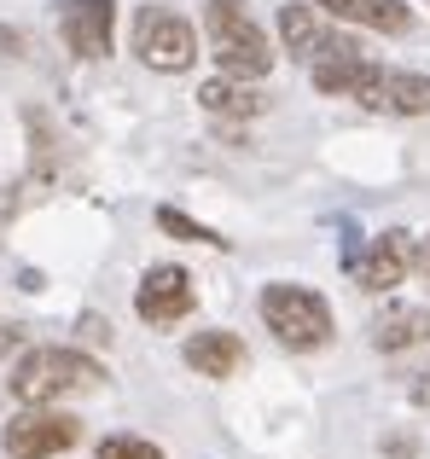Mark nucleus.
Instances as JSON below:
<instances>
[{
  "label": "nucleus",
  "instance_id": "obj_4",
  "mask_svg": "<svg viewBox=\"0 0 430 459\" xmlns=\"http://www.w3.org/2000/svg\"><path fill=\"white\" fill-rule=\"evenodd\" d=\"M134 53H140V65H151V70H186L198 58V30L181 18L175 6H140L134 12Z\"/></svg>",
  "mask_w": 430,
  "mask_h": 459
},
{
  "label": "nucleus",
  "instance_id": "obj_5",
  "mask_svg": "<svg viewBox=\"0 0 430 459\" xmlns=\"http://www.w3.org/2000/svg\"><path fill=\"white\" fill-rule=\"evenodd\" d=\"M82 425L70 413H58V407H23V413H12V425L0 430V442H6L12 459H53L64 448H76Z\"/></svg>",
  "mask_w": 430,
  "mask_h": 459
},
{
  "label": "nucleus",
  "instance_id": "obj_7",
  "mask_svg": "<svg viewBox=\"0 0 430 459\" xmlns=\"http://www.w3.org/2000/svg\"><path fill=\"white\" fill-rule=\"evenodd\" d=\"M134 308L146 325H175L193 314V273L175 268V262H163V268H151L146 280H140L134 291Z\"/></svg>",
  "mask_w": 430,
  "mask_h": 459
},
{
  "label": "nucleus",
  "instance_id": "obj_3",
  "mask_svg": "<svg viewBox=\"0 0 430 459\" xmlns=\"http://www.w3.org/2000/svg\"><path fill=\"white\" fill-rule=\"evenodd\" d=\"M262 320L285 349H320L331 337V308L308 285H268L262 291Z\"/></svg>",
  "mask_w": 430,
  "mask_h": 459
},
{
  "label": "nucleus",
  "instance_id": "obj_13",
  "mask_svg": "<svg viewBox=\"0 0 430 459\" xmlns=\"http://www.w3.org/2000/svg\"><path fill=\"white\" fill-rule=\"evenodd\" d=\"M430 337V314L425 308H384L373 325V343L378 349H413Z\"/></svg>",
  "mask_w": 430,
  "mask_h": 459
},
{
  "label": "nucleus",
  "instance_id": "obj_14",
  "mask_svg": "<svg viewBox=\"0 0 430 459\" xmlns=\"http://www.w3.org/2000/svg\"><path fill=\"white\" fill-rule=\"evenodd\" d=\"M320 30H326V23H320V12L314 6H280V35H285V47H291L297 58H308L314 53V41H320Z\"/></svg>",
  "mask_w": 430,
  "mask_h": 459
},
{
  "label": "nucleus",
  "instance_id": "obj_10",
  "mask_svg": "<svg viewBox=\"0 0 430 459\" xmlns=\"http://www.w3.org/2000/svg\"><path fill=\"white\" fill-rule=\"evenodd\" d=\"M186 367L204 372V378H233L245 367V343L233 332H193L186 337Z\"/></svg>",
  "mask_w": 430,
  "mask_h": 459
},
{
  "label": "nucleus",
  "instance_id": "obj_11",
  "mask_svg": "<svg viewBox=\"0 0 430 459\" xmlns=\"http://www.w3.org/2000/svg\"><path fill=\"white\" fill-rule=\"evenodd\" d=\"M198 105H204L210 117H262L268 111V93L256 88V82H238V76H215L198 88Z\"/></svg>",
  "mask_w": 430,
  "mask_h": 459
},
{
  "label": "nucleus",
  "instance_id": "obj_9",
  "mask_svg": "<svg viewBox=\"0 0 430 459\" xmlns=\"http://www.w3.org/2000/svg\"><path fill=\"white\" fill-rule=\"evenodd\" d=\"M408 262H413V238L401 233V227H390V233H378L349 268H355V285H366V291H390V285H401Z\"/></svg>",
  "mask_w": 430,
  "mask_h": 459
},
{
  "label": "nucleus",
  "instance_id": "obj_18",
  "mask_svg": "<svg viewBox=\"0 0 430 459\" xmlns=\"http://www.w3.org/2000/svg\"><path fill=\"white\" fill-rule=\"evenodd\" d=\"M413 262H419V273H425V285H430V238L419 245V256H413Z\"/></svg>",
  "mask_w": 430,
  "mask_h": 459
},
{
  "label": "nucleus",
  "instance_id": "obj_8",
  "mask_svg": "<svg viewBox=\"0 0 430 459\" xmlns=\"http://www.w3.org/2000/svg\"><path fill=\"white\" fill-rule=\"evenodd\" d=\"M58 30H64V47L76 58H105L116 30V0H64Z\"/></svg>",
  "mask_w": 430,
  "mask_h": 459
},
{
  "label": "nucleus",
  "instance_id": "obj_12",
  "mask_svg": "<svg viewBox=\"0 0 430 459\" xmlns=\"http://www.w3.org/2000/svg\"><path fill=\"white\" fill-rule=\"evenodd\" d=\"M314 6H326L331 18H349V23H366V30H384V35H396V30H408V0H314Z\"/></svg>",
  "mask_w": 430,
  "mask_h": 459
},
{
  "label": "nucleus",
  "instance_id": "obj_2",
  "mask_svg": "<svg viewBox=\"0 0 430 459\" xmlns=\"http://www.w3.org/2000/svg\"><path fill=\"white\" fill-rule=\"evenodd\" d=\"M204 30H210V53L221 65V76L256 82L273 70V47L262 35V23L245 12V0H210L204 6Z\"/></svg>",
  "mask_w": 430,
  "mask_h": 459
},
{
  "label": "nucleus",
  "instance_id": "obj_6",
  "mask_svg": "<svg viewBox=\"0 0 430 459\" xmlns=\"http://www.w3.org/2000/svg\"><path fill=\"white\" fill-rule=\"evenodd\" d=\"M349 100H361L366 111H390V117H425V111H430V76H413V70H384V65H366Z\"/></svg>",
  "mask_w": 430,
  "mask_h": 459
},
{
  "label": "nucleus",
  "instance_id": "obj_16",
  "mask_svg": "<svg viewBox=\"0 0 430 459\" xmlns=\"http://www.w3.org/2000/svg\"><path fill=\"white\" fill-rule=\"evenodd\" d=\"M93 459H163V454L151 448L146 437H105V442H99V454H93Z\"/></svg>",
  "mask_w": 430,
  "mask_h": 459
},
{
  "label": "nucleus",
  "instance_id": "obj_1",
  "mask_svg": "<svg viewBox=\"0 0 430 459\" xmlns=\"http://www.w3.org/2000/svg\"><path fill=\"white\" fill-rule=\"evenodd\" d=\"M105 367L93 355H82V349H30V355L12 367V395H18L23 407H53L64 402V395H88L99 390Z\"/></svg>",
  "mask_w": 430,
  "mask_h": 459
},
{
  "label": "nucleus",
  "instance_id": "obj_15",
  "mask_svg": "<svg viewBox=\"0 0 430 459\" xmlns=\"http://www.w3.org/2000/svg\"><path fill=\"white\" fill-rule=\"evenodd\" d=\"M158 227L175 233V238H186V245H227L221 233H210L204 221H193V215H181V210H158Z\"/></svg>",
  "mask_w": 430,
  "mask_h": 459
},
{
  "label": "nucleus",
  "instance_id": "obj_17",
  "mask_svg": "<svg viewBox=\"0 0 430 459\" xmlns=\"http://www.w3.org/2000/svg\"><path fill=\"white\" fill-rule=\"evenodd\" d=\"M413 407H430V372H425L419 384H413Z\"/></svg>",
  "mask_w": 430,
  "mask_h": 459
}]
</instances>
